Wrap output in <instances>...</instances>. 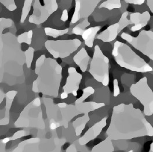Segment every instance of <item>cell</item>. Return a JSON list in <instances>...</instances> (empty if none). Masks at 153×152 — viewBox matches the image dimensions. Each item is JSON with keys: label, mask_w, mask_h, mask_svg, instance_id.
<instances>
[{"label": "cell", "mask_w": 153, "mask_h": 152, "mask_svg": "<svg viewBox=\"0 0 153 152\" xmlns=\"http://www.w3.org/2000/svg\"><path fill=\"white\" fill-rule=\"evenodd\" d=\"M149 152H153V142L150 145V148Z\"/></svg>", "instance_id": "b9f144b4"}, {"label": "cell", "mask_w": 153, "mask_h": 152, "mask_svg": "<svg viewBox=\"0 0 153 152\" xmlns=\"http://www.w3.org/2000/svg\"><path fill=\"white\" fill-rule=\"evenodd\" d=\"M10 141V137H7V138H4V139H3L2 140H1V141H2V142L3 143H5V144H6V143H7L8 142H9Z\"/></svg>", "instance_id": "60d3db41"}, {"label": "cell", "mask_w": 153, "mask_h": 152, "mask_svg": "<svg viewBox=\"0 0 153 152\" xmlns=\"http://www.w3.org/2000/svg\"><path fill=\"white\" fill-rule=\"evenodd\" d=\"M90 23L88 21V18H84V20L76 26H75L72 30V33L76 34V35H82L83 32L85 30L86 27L90 26Z\"/></svg>", "instance_id": "484cf974"}, {"label": "cell", "mask_w": 153, "mask_h": 152, "mask_svg": "<svg viewBox=\"0 0 153 152\" xmlns=\"http://www.w3.org/2000/svg\"><path fill=\"white\" fill-rule=\"evenodd\" d=\"M102 0H75V10L71 20V24H75L78 20L89 16Z\"/></svg>", "instance_id": "4fadbf2b"}, {"label": "cell", "mask_w": 153, "mask_h": 152, "mask_svg": "<svg viewBox=\"0 0 153 152\" xmlns=\"http://www.w3.org/2000/svg\"><path fill=\"white\" fill-rule=\"evenodd\" d=\"M81 45V41L77 39L48 40L45 46L48 52L55 58L68 57Z\"/></svg>", "instance_id": "9c48e42d"}, {"label": "cell", "mask_w": 153, "mask_h": 152, "mask_svg": "<svg viewBox=\"0 0 153 152\" xmlns=\"http://www.w3.org/2000/svg\"><path fill=\"white\" fill-rule=\"evenodd\" d=\"M113 83H114V96L117 97L120 94V87L118 86V83L117 79H115Z\"/></svg>", "instance_id": "836d02e7"}, {"label": "cell", "mask_w": 153, "mask_h": 152, "mask_svg": "<svg viewBox=\"0 0 153 152\" xmlns=\"http://www.w3.org/2000/svg\"><path fill=\"white\" fill-rule=\"evenodd\" d=\"M68 19V12H67V10H63L61 18H60V20L64 22L66 21Z\"/></svg>", "instance_id": "d590c367"}, {"label": "cell", "mask_w": 153, "mask_h": 152, "mask_svg": "<svg viewBox=\"0 0 153 152\" xmlns=\"http://www.w3.org/2000/svg\"><path fill=\"white\" fill-rule=\"evenodd\" d=\"M68 94L67 93H65V92H63L60 94V98L62 99H66L68 97Z\"/></svg>", "instance_id": "ab89813d"}, {"label": "cell", "mask_w": 153, "mask_h": 152, "mask_svg": "<svg viewBox=\"0 0 153 152\" xmlns=\"http://www.w3.org/2000/svg\"><path fill=\"white\" fill-rule=\"evenodd\" d=\"M68 76L66 79L65 85L63 87V92L68 94H72L76 97L78 95L77 91L79 89V85L81 83L82 75L76 71L74 67L68 68Z\"/></svg>", "instance_id": "5bb4252c"}, {"label": "cell", "mask_w": 153, "mask_h": 152, "mask_svg": "<svg viewBox=\"0 0 153 152\" xmlns=\"http://www.w3.org/2000/svg\"><path fill=\"white\" fill-rule=\"evenodd\" d=\"M131 94L143 105V114L150 116L153 114V91L149 87L147 78L143 77L130 87Z\"/></svg>", "instance_id": "ba28073f"}, {"label": "cell", "mask_w": 153, "mask_h": 152, "mask_svg": "<svg viewBox=\"0 0 153 152\" xmlns=\"http://www.w3.org/2000/svg\"><path fill=\"white\" fill-rule=\"evenodd\" d=\"M14 125L16 128L45 129L41 102L39 98H34L24 108L15 122Z\"/></svg>", "instance_id": "8992f818"}, {"label": "cell", "mask_w": 153, "mask_h": 152, "mask_svg": "<svg viewBox=\"0 0 153 152\" xmlns=\"http://www.w3.org/2000/svg\"><path fill=\"white\" fill-rule=\"evenodd\" d=\"M73 60L82 72H86L90 60V56L85 48H81L73 57Z\"/></svg>", "instance_id": "ffe728a7"}, {"label": "cell", "mask_w": 153, "mask_h": 152, "mask_svg": "<svg viewBox=\"0 0 153 152\" xmlns=\"http://www.w3.org/2000/svg\"><path fill=\"white\" fill-rule=\"evenodd\" d=\"M26 131L25 130H19L18 131L16 132L11 137H10V141H15L16 140L19 138H21L25 135H26Z\"/></svg>", "instance_id": "d6a6232c"}, {"label": "cell", "mask_w": 153, "mask_h": 152, "mask_svg": "<svg viewBox=\"0 0 153 152\" xmlns=\"http://www.w3.org/2000/svg\"><path fill=\"white\" fill-rule=\"evenodd\" d=\"M0 2L10 11H14L17 9L15 0H0Z\"/></svg>", "instance_id": "1f68e13d"}, {"label": "cell", "mask_w": 153, "mask_h": 152, "mask_svg": "<svg viewBox=\"0 0 153 152\" xmlns=\"http://www.w3.org/2000/svg\"><path fill=\"white\" fill-rule=\"evenodd\" d=\"M106 134L112 140H130L153 137V127L140 109L135 108L132 104H120L113 108Z\"/></svg>", "instance_id": "6da1fadb"}, {"label": "cell", "mask_w": 153, "mask_h": 152, "mask_svg": "<svg viewBox=\"0 0 153 152\" xmlns=\"http://www.w3.org/2000/svg\"><path fill=\"white\" fill-rule=\"evenodd\" d=\"M75 105L79 114H89L91 112L95 111V110L105 106V104L103 103H97L94 101L79 102L76 101Z\"/></svg>", "instance_id": "ac0fdd59"}, {"label": "cell", "mask_w": 153, "mask_h": 152, "mask_svg": "<svg viewBox=\"0 0 153 152\" xmlns=\"http://www.w3.org/2000/svg\"><path fill=\"white\" fill-rule=\"evenodd\" d=\"M66 152H76V148L74 144H72L67 149H66Z\"/></svg>", "instance_id": "8d00e7d4"}, {"label": "cell", "mask_w": 153, "mask_h": 152, "mask_svg": "<svg viewBox=\"0 0 153 152\" xmlns=\"http://www.w3.org/2000/svg\"><path fill=\"white\" fill-rule=\"evenodd\" d=\"M6 97V94H5L3 91L2 90H1L0 91V104L2 103V102L3 101L4 98Z\"/></svg>", "instance_id": "f35d334b"}, {"label": "cell", "mask_w": 153, "mask_h": 152, "mask_svg": "<svg viewBox=\"0 0 153 152\" xmlns=\"http://www.w3.org/2000/svg\"><path fill=\"white\" fill-rule=\"evenodd\" d=\"M101 29L100 26L92 27L86 29L82 35L85 44L88 48H92L94 46V42L98 31Z\"/></svg>", "instance_id": "44dd1931"}, {"label": "cell", "mask_w": 153, "mask_h": 152, "mask_svg": "<svg viewBox=\"0 0 153 152\" xmlns=\"http://www.w3.org/2000/svg\"><path fill=\"white\" fill-rule=\"evenodd\" d=\"M92 152H113L114 148L113 146L112 139L107 137L101 142L97 144L92 149Z\"/></svg>", "instance_id": "603a6c76"}, {"label": "cell", "mask_w": 153, "mask_h": 152, "mask_svg": "<svg viewBox=\"0 0 153 152\" xmlns=\"http://www.w3.org/2000/svg\"><path fill=\"white\" fill-rule=\"evenodd\" d=\"M128 15V12H124L118 23L108 27L97 36V39L102 41L103 42H110L113 41L123 29L128 25L131 24L130 20L127 19Z\"/></svg>", "instance_id": "7c38bea8"}, {"label": "cell", "mask_w": 153, "mask_h": 152, "mask_svg": "<svg viewBox=\"0 0 153 152\" xmlns=\"http://www.w3.org/2000/svg\"><path fill=\"white\" fill-rule=\"evenodd\" d=\"M41 139L39 138H32L19 143L13 152H38L39 143Z\"/></svg>", "instance_id": "e0dca14e"}, {"label": "cell", "mask_w": 153, "mask_h": 152, "mask_svg": "<svg viewBox=\"0 0 153 152\" xmlns=\"http://www.w3.org/2000/svg\"><path fill=\"white\" fill-rule=\"evenodd\" d=\"M90 120L89 114H85L81 117L76 118L73 122V126L75 130L76 137H79L84 130L87 123Z\"/></svg>", "instance_id": "7402d4cb"}, {"label": "cell", "mask_w": 153, "mask_h": 152, "mask_svg": "<svg viewBox=\"0 0 153 152\" xmlns=\"http://www.w3.org/2000/svg\"><path fill=\"white\" fill-rule=\"evenodd\" d=\"M125 2L128 4H132L134 5H140L143 4L145 0H124Z\"/></svg>", "instance_id": "e575fe53"}, {"label": "cell", "mask_w": 153, "mask_h": 152, "mask_svg": "<svg viewBox=\"0 0 153 152\" xmlns=\"http://www.w3.org/2000/svg\"><path fill=\"white\" fill-rule=\"evenodd\" d=\"M111 53L117 64L122 68L140 73L153 71V68L143 58L138 56L128 45L123 42L116 41Z\"/></svg>", "instance_id": "277c9868"}, {"label": "cell", "mask_w": 153, "mask_h": 152, "mask_svg": "<svg viewBox=\"0 0 153 152\" xmlns=\"http://www.w3.org/2000/svg\"><path fill=\"white\" fill-rule=\"evenodd\" d=\"M32 2H33V0H25L23 7L22 8V15L20 20V23H23L27 18V16L29 15V13L31 10Z\"/></svg>", "instance_id": "4316f807"}, {"label": "cell", "mask_w": 153, "mask_h": 152, "mask_svg": "<svg viewBox=\"0 0 153 152\" xmlns=\"http://www.w3.org/2000/svg\"><path fill=\"white\" fill-rule=\"evenodd\" d=\"M33 34V31L32 30H29V31L25 32L18 35L17 37L18 41L20 44L25 43L30 45L31 44Z\"/></svg>", "instance_id": "83f0119b"}, {"label": "cell", "mask_w": 153, "mask_h": 152, "mask_svg": "<svg viewBox=\"0 0 153 152\" xmlns=\"http://www.w3.org/2000/svg\"><path fill=\"white\" fill-rule=\"evenodd\" d=\"M44 30H45V33L47 36L56 38L58 37L62 36L67 34L69 31V29L67 28L64 30H57V29H53L51 27H45Z\"/></svg>", "instance_id": "d4e9b609"}, {"label": "cell", "mask_w": 153, "mask_h": 152, "mask_svg": "<svg viewBox=\"0 0 153 152\" xmlns=\"http://www.w3.org/2000/svg\"><path fill=\"white\" fill-rule=\"evenodd\" d=\"M83 93L82 95L76 100V101H84L86 98H88L89 96L92 95L95 93V89L92 86H88L82 90Z\"/></svg>", "instance_id": "f1b7e54d"}, {"label": "cell", "mask_w": 153, "mask_h": 152, "mask_svg": "<svg viewBox=\"0 0 153 152\" xmlns=\"http://www.w3.org/2000/svg\"><path fill=\"white\" fill-rule=\"evenodd\" d=\"M13 25V21L12 19L1 18H0V34H2V32L5 29L11 27Z\"/></svg>", "instance_id": "4dcf8cb0"}, {"label": "cell", "mask_w": 153, "mask_h": 152, "mask_svg": "<svg viewBox=\"0 0 153 152\" xmlns=\"http://www.w3.org/2000/svg\"><path fill=\"white\" fill-rule=\"evenodd\" d=\"M107 125V117L103 118L91 128H89L84 135L78 140L81 146H84L90 141L94 140L102 133L103 129Z\"/></svg>", "instance_id": "9a60e30c"}, {"label": "cell", "mask_w": 153, "mask_h": 152, "mask_svg": "<svg viewBox=\"0 0 153 152\" xmlns=\"http://www.w3.org/2000/svg\"><path fill=\"white\" fill-rule=\"evenodd\" d=\"M43 102L45 106L49 127L54 130L60 127L67 128L69 122L79 113L76 105L60 103L57 104L53 103L51 98H43Z\"/></svg>", "instance_id": "5b68a950"}, {"label": "cell", "mask_w": 153, "mask_h": 152, "mask_svg": "<svg viewBox=\"0 0 153 152\" xmlns=\"http://www.w3.org/2000/svg\"><path fill=\"white\" fill-rule=\"evenodd\" d=\"M121 6V0H107L99 6V8H105L109 10H111L113 9L120 8Z\"/></svg>", "instance_id": "cb8c5ba5"}, {"label": "cell", "mask_w": 153, "mask_h": 152, "mask_svg": "<svg viewBox=\"0 0 153 152\" xmlns=\"http://www.w3.org/2000/svg\"><path fill=\"white\" fill-rule=\"evenodd\" d=\"M25 54L26 56V63L27 67L30 68L31 67V64L33 61L34 55V49L32 47H29L27 50L25 51Z\"/></svg>", "instance_id": "f546056e"}, {"label": "cell", "mask_w": 153, "mask_h": 152, "mask_svg": "<svg viewBox=\"0 0 153 152\" xmlns=\"http://www.w3.org/2000/svg\"><path fill=\"white\" fill-rule=\"evenodd\" d=\"M151 16L148 11H145L143 13L134 12L130 15V21L131 24H134L131 29L132 32L139 31L143 28L149 23Z\"/></svg>", "instance_id": "2e32d148"}, {"label": "cell", "mask_w": 153, "mask_h": 152, "mask_svg": "<svg viewBox=\"0 0 153 152\" xmlns=\"http://www.w3.org/2000/svg\"><path fill=\"white\" fill-rule=\"evenodd\" d=\"M110 60L105 56L99 45H96L90 63L89 72L96 80L104 86L109 84Z\"/></svg>", "instance_id": "52a82bcc"}, {"label": "cell", "mask_w": 153, "mask_h": 152, "mask_svg": "<svg viewBox=\"0 0 153 152\" xmlns=\"http://www.w3.org/2000/svg\"><path fill=\"white\" fill-rule=\"evenodd\" d=\"M121 37L153 61V31L142 30L136 37L123 32Z\"/></svg>", "instance_id": "30bf717a"}, {"label": "cell", "mask_w": 153, "mask_h": 152, "mask_svg": "<svg viewBox=\"0 0 153 152\" xmlns=\"http://www.w3.org/2000/svg\"><path fill=\"white\" fill-rule=\"evenodd\" d=\"M147 5L153 14V0H147Z\"/></svg>", "instance_id": "74e56055"}, {"label": "cell", "mask_w": 153, "mask_h": 152, "mask_svg": "<svg viewBox=\"0 0 153 152\" xmlns=\"http://www.w3.org/2000/svg\"><path fill=\"white\" fill-rule=\"evenodd\" d=\"M63 68L55 59L42 55L36 62L35 73L37 75L32 86L35 93L56 97L61 85Z\"/></svg>", "instance_id": "7a4b0ae2"}, {"label": "cell", "mask_w": 153, "mask_h": 152, "mask_svg": "<svg viewBox=\"0 0 153 152\" xmlns=\"http://www.w3.org/2000/svg\"><path fill=\"white\" fill-rule=\"evenodd\" d=\"M18 94V91L16 90H10L6 93V101L5 106V114L4 117L0 119V125H5L10 123V110L13 102L14 98Z\"/></svg>", "instance_id": "d6986e66"}, {"label": "cell", "mask_w": 153, "mask_h": 152, "mask_svg": "<svg viewBox=\"0 0 153 152\" xmlns=\"http://www.w3.org/2000/svg\"><path fill=\"white\" fill-rule=\"evenodd\" d=\"M21 44L17 37L10 32L0 34L1 82L5 73L16 77L23 75L26 56Z\"/></svg>", "instance_id": "3957f363"}, {"label": "cell", "mask_w": 153, "mask_h": 152, "mask_svg": "<svg viewBox=\"0 0 153 152\" xmlns=\"http://www.w3.org/2000/svg\"><path fill=\"white\" fill-rule=\"evenodd\" d=\"M57 8L56 0H35L33 12L29 17V23L39 25L45 22Z\"/></svg>", "instance_id": "8fae6325"}]
</instances>
